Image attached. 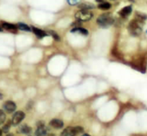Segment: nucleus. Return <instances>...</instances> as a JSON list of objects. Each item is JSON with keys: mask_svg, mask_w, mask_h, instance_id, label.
Masks as SVG:
<instances>
[{"mask_svg": "<svg viewBox=\"0 0 147 136\" xmlns=\"http://www.w3.org/2000/svg\"><path fill=\"white\" fill-rule=\"evenodd\" d=\"M97 3H104V0H95Z\"/></svg>", "mask_w": 147, "mask_h": 136, "instance_id": "obj_21", "label": "nucleus"}, {"mask_svg": "<svg viewBox=\"0 0 147 136\" xmlns=\"http://www.w3.org/2000/svg\"><path fill=\"white\" fill-rule=\"evenodd\" d=\"M50 125L52 127L56 129H61L63 128L64 126V123L63 120L59 119H53L50 122Z\"/></svg>", "mask_w": 147, "mask_h": 136, "instance_id": "obj_8", "label": "nucleus"}, {"mask_svg": "<svg viewBox=\"0 0 147 136\" xmlns=\"http://www.w3.org/2000/svg\"><path fill=\"white\" fill-rule=\"evenodd\" d=\"M2 30H3V29H2V28H1V27H0V32H1V31H2Z\"/></svg>", "mask_w": 147, "mask_h": 136, "instance_id": "obj_25", "label": "nucleus"}, {"mask_svg": "<svg viewBox=\"0 0 147 136\" xmlns=\"http://www.w3.org/2000/svg\"><path fill=\"white\" fill-rule=\"evenodd\" d=\"M31 29L33 30L34 33L38 38H42V37H46V36L47 35L45 31H43V30H42V29H38V28H35V27H32Z\"/></svg>", "mask_w": 147, "mask_h": 136, "instance_id": "obj_11", "label": "nucleus"}, {"mask_svg": "<svg viewBox=\"0 0 147 136\" xmlns=\"http://www.w3.org/2000/svg\"><path fill=\"white\" fill-rule=\"evenodd\" d=\"M48 131L49 129L47 126L45 125L43 122H39L37 124V130L35 131V135L37 136L47 135H48Z\"/></svg>", "mask_w": 147, "mask_h": 136, "instance_id": "obj_6", "label": "nucleus"}, {"mask_svg": "<svg viewBox=\"0 0 147 136\" xmlns=\"http://www.w3.org/2000/svg\"><path fill=\"white\" fill-rule=\"evenodd\" d=\"M25 118V113L22 111H16L11 119V123L13 126H18Z\"/></svg>", "mask_w": 147, "mask_h": 136, "instance_id": "obj_5", "label": "nucleus"}, {"mask_svg": "<svg viewBox=\"0 0 147 136\" xmlns=\"http://www.w3.org/2000/svg\"><path fill=\"white\" fill-rule=\"evenodd\" d=\"M2 135H3V131L0 129V136H2Z\"/></svg>", "mask_w": 147, "mask_h": 136, "instance_id": "obj_23", "label": "nucleus"}, {"mask_svg": "<svg viewBox=\"0 0 147 136\" xmlns=\"http://www.w3.org/2000/svg\"><path fill=\"white\" fill-rule=\"evenodd\" d=\"M18 28L21 30H24V31H30L31 30V28L24 23H18Z\"/></svg>", "mask_w": 147, "mask_h": 136, "instance_id": "obj_16", "label": "nucleus"}, {"mask_svg": "<svg viewBox=\"0 0 147 136\" xmlns=\"http://www.w3.org/2000/svg\"><path fill=\"white\" fill-rule=\"evenodd\" d=\"M78 8L81 9V10H91V9H94V5L92 3H81L79 6H78Z\"/></svg>", "mask_w": 147, "mask_h": 136, "instance_id": "obj_14", "label": "nucleus"}, {"mask_svg": "<svg viewBox=\"0 0 147 136\" xmlns=\"http://www.w3.org/2000/svg\"><path fill=\"white\" fill-rule=\"evenodd\" d=\"M142 22L139 19H134L129 24V31L130 34L133 36H138L142 33Z\"/></svg>", "mask_w": 147, "mask_h": 136, "instance_id": "obj_1", "label": "nucleus"}, {"mask_svg": "<svg viewBox=\"0 0 147 136\" xmlns=\"http://www.w3.org/2000/svg\"><path fill=\"white\" fill-rule=\"evenodd\" d=\"M71 33H79V34H82V35H88V30L84 28H81V27H76V28L71 29Z\"/></svg>", "mask_w": 147, "mask_h": 136, "instance_id": "obj_12", "label": "nucleus"}, {"mask_svg": "<svg viewBox=\"0 0 147 136\" xmlns=\"http://www.w3.org/2000/svg\"><path fill=\"white\" fill-rule=\"evenodd\" d=\"M42 136H49V135H42Z\"/></svg>", "mask_w": 147, "mask_h": 136, "instance_id": "obj_26", "label": "nucleus"}, {"mask_svg": "<svg viewBox=\"0 0 147 136\" xmlns=\"http://www.w3.org/2000/svg\"><path fill=\"white\" fill-rule=\"evenodd\" d=\"M83 131L84 129L82 127H69L63 131L60 136H76Z\"/></svg>", "mask_w": 147, "mask_h": 136, "instance_id": "obj_3", "label": "nucleus"}, {"mask_svg": "<svg viewBox=\"0 0 147 136\" xmlns=\"http://www.w3.org/2000/svg\"><path fill=\"white\" fill-rule=\"evenodd\" d=\"M11 124H12L11 123V122H7V124H5V125L3 126V129H2V131H3V132L4 133H8L9 132V131H10V128H11Z\"/></svg>", "mask_w": 147, "mask_h": 136, "instance_id": "obj_18", "label": "nucleus"}, {"mask_svg": "<svg viewBox=\"0 0 147 136\" xmlns=\"http://www.w3.org/2000/svg\"><path fill=\"white\" fill-rule=\"evenodd\" d=\"M110 7H111V5L109 3H105L104 2L102 3H99V5H98V8L100 10H102V11L109 10Z\"/></svg>", "mask_w": 147, "mask_h": 136, "instance_id": "obj_15", "label": "nucleus"}, {"mask_svg": "<svg viewBox=\"0 0 147 136\" xmlns=\"http://www.w3.org/2000/svg\"><path fill=\"white\" fill-rule=\"evenodd\" d=\"M98 25L102 28H108L114 23V19L110 15H102L97 19Z\"/></svg>", "mask_w": 147, "mask_h": 136, "instance_id": "obj_2", "label": "nucleus"}, {"mask_svg": "<svg viewBox=\"0 0 147 136\" xmlns=\"http://www.w3.org/2000/svg\"><path fill=\"white\" fill-rule=\"evenodd\" d=\"M7 136H14V135H13V134H8Z\"/></svg>", "mask_w": 147, "mask_h": 136, "instance_id": "obj_24", "label": "nucleus"}, {"mask_svg": "<svg viewBox=\"0 0 147 136\" xmlns=\"http://www.w3.org/2000/svg\"><path fill=\"white\" fill-rule=\"evenodd\" d=\"M131 12H132V7L131 6H127V7L122 8L121 11H119V15L122 18H126L131 14Z\"/></svg>", "mask_w": 147, "mask_h": 136, "instance_id": "obj_9", "label": "nucleus"}, {"mask_svg": "<svg viewBox=\"0 0 147 136\" xmlns=\"http://www.w3.org/2000/svg\"><path fill=\"white\" fill-rule=\"evenodd\" d=\"M51 35L53 36V37L55 38V40H59V35L57 34V33H55V31H51Z\"/></svg>", "mask_w": 147, "mask_h": 136, "instance_id": "obj_20", "label": "nucleus"}, {"mask_svg": "<svg viewBox=\"0 0 147 136\" xmlns=\"http://www.w3.org/2000/svg\"><path fill=\"white\" fill-rule=\"evenodd\" d=\"M2 26L4 29H7V30H16L18 28V26L11 24V23H8V22H3L2 23Z\"/></svg>", "mask_w": 147, "mask_h": 136, "instance_id": "obj_13", "label": "nucleus"}, {"mask_svg": "<svg viewBox=\"0 0 147 136\" xmlns=\"http://www.w3.org/2000/svg\"><path fill=\"white\" fill-rule=\"evenodd\" d=\"M5 121H6V114L3 111L0 109V125L3 124Z\"/></svg>", "mask_w": 147, "mask_h": 136, "instance_id": "obj_17", "label": "nucleus"}, {"mask_svg": "<svg viewBox=\"0 0 147 136\" xmlns=\"http://www.w3.org/2000/svg\"><path fill=\"white\" fill-rule=\"evenodd\" d=\"M3 109L7 113H12L16 110V104L14 101L7 100L3 103Z\"/></svg>", "mask_w": 147, "mask_h": 136, "instance_id": "obj_7", "label": "nucleus"}, {"mask_svg": "<svg viewBox=\"0 0 147 136\" xmlns=\"http://www.w3.org/2000/svg\"><path fill=\"white\" fill-rule=\"evenodd\" d=\"M80 1H81V0H67L68 3L70 4V5H76V4L78 3Z\"/></svg>", "mask_w": 147, "mask_h": 136, "instance_id": "obj_19", "label": "nucleus"}, {"mask_svg": "<svg viewBox=\"0 0 147 136\" xmlns=\"http://www.w3.org/2000/svg\"><path fill=\"white\" fill-rule=\"evenodd\" d=\"M93 17V14L88 10H81L76 13L75 15V18L81 22H86L90 20L91 18Z\"/></svg>", "mask_w": 147, "mask_h": 136, "instance_id": "obj_4", "label": "nucleus"}, {"mask_svg": "<svg viewBox=\"0 0 147 136\" xmlns=\"http://www.w3.org/2000/svg\"><path fill=\"white\" fill-rule=\"evenodd\" d=\"M82 136H91V135H90L89 134H84V135H82Z\"/></svg>", "mask_w": 147, "mask_h": 136, "instance_id": "obj_22", "label": "nucleus"}, {"mask_svg": "<svg viewBox=\"0 0 147 136\" xmlns=\"http://www.w3.org/2000/svg\"><path fill=\"white\" fill-rule=\"evenodd\" d=\"M31 131H32V128L30 126H28L27 124H22L18 127V132L24 134V135H28L31 132Z\"/></svg>", "mask_w": 147, "mask_h": 136, "instance_id": "obj_10", "label": "nucleus"}]
</instances>
